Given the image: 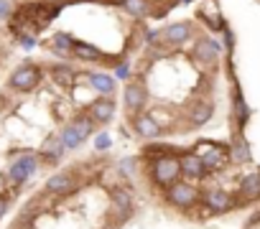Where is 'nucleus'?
<instances>
[{"label":"nucleus","mask_w":260,"mask_h":229,"mask_svg":"<svg viewBox=\"0 0 260 229\" xmlns=\"http://www.w3.org/2000/svg\"><path fill=\"white\" fill-rule=\"evenodd\" d=\"M148 176L151 181L158 186V188H169L171 183H176L181 178V161L176 153H169V156H161V158H153L151 166H148Z\"/></svg>","instance_id":"obj_1"},{"label":"nucleus","mask_w":260,"mask_h":229,"mask_svg":"<svg viewBox=\"0 0 260 229\" xmlns=\"http://www.w3.org/2000/svg\"><path fill=\"white\" fill-rule=\"evenodd\" d=\"M194 150L202 156L207 173H217V171H222V168H224V166L232 161V156H230V148H227V145H222V143L199 140V143L194 145Z\"/></svg>","instance_id":"obj_2"},{"label":"nucleus","mask_w":260,"mask_h":229,"mask_svg":"<svg viewBox=\"0 0 260 229\" xmlns=\"http://www.w3.org/2000/svg\"><path fill=\"white\" fill-rule=\"evenodd\" d=\"M166 201H169L171 206L181 209V211H189L191 206H197V204L202 201V194H199V188H197L194 183L179 178L176 183H171V186L166 188Z\"/></svg>","instance_id":"obj_3"},{"label":"nucleus","mask_w":260,"mask_h":229,"mask_svg":"<svg viewBox=\"0 0 260 229\" xmlns=\"http://www.w3.org/2000/svg\"><path fill=\"white\" fill-rule=\"evenodd\" d=\"M41 79H44L41 66H36V64H21V66L11 74L8 84H11V89H16V92H34V89L41 84Z\"/></svg>","instance_id":"obj_4"},{"label":"nucleus","mask_w":260,"mask_h":229,"mask_svg":"<svg viewBox=\"0 0 260 229\" xmlns=\"http://www.w3.org/2000/svg\"><path fill=\"white\" fill-rule=\"evenodd\" d=\"M39 161H41L39 153H23L21 158H16V161L11 163V168H8V181H11L13 186L26 183V181L39 171Z\"/></svg>","instance_id":"obj_5"},{"label":"nucleus","mask_w":260,"mask_h":229,"mask_svg":"<svg viewBox=\"0 0 260 229\" xmlns=\"http://www.w3.org/2000/svg\"><path fill=\"white\" fill-rule=\"evenodd\" d=\"M130 125H133V133H136L141 140H158L161 133H164L161 123L153 118L151 112H138V114H133V118H130Z\"/></svg>","instance_id":"obj_6"},{"label":"nucleus","mask_w":260,"mask_h":229,"mask_svg":"<svg viewBox=\"0 0 260 229\" xmlns=\"http://www.w3.org/2000/svg\"><path fill=\"white\" fill-rule=\"evenodd\" d=\"M191 36H194V23H189V21L169 23V26L161 28V44H166V46H171V49L184 46Z\"/></svg>","instance_id":"obj_7"},{"label":"nucleus","mask_w":260,"mask_h":229,"mask_svg":"<svg viewBox=\"0 0 260 229\" xmlns=\"http://www.w3.org/2000/svg\"><path fill=\"white\" fill-rule=\"evenodd\" d=\"M202 204L207 206L209 214H224V211L237 206V199L224 188H209V191L202 194Z\"/></svg>","instance_id":"obj_8"},{"label":"nucleus","mask_w":260,"mask_h":229,"mask_svg":"<svg viewBox=\"0 0 260 229\" xmlns=\"http://www.w3.org/2000/svg\"><path fill=\"white\" fill-rule=\"evenodd\" d=\"M122 97H125V109L130 112V118H133V114L143 112V107H146V102H148V89H146L143 82H130V84L125 87Z\"/></svg>","instance_id":"obj_9"},{"label":"nucleus","mask_w":260,"mask_h":229,"mask_svg":"<svg viewBox=\"0 0 260 229\" xmlns=\"http://www.w3.org/2000/svg\"><path fill=\"white\" fill-rule=\"evenodd\" d=\"M194 59L202 66H214L219 61V46L209 36H197L194 39Z\"/></svg>","instance_id":"obj_10"},{"label":"nucleus","mask_w":260,"mask_h":229,"mask_svg":"<svg viewBox=\"0 0 260 229\" xmlns=\"http://www.w3.org/2000/svg\"><path fill=\"white\" fill-rule=\"evenodd\" d=\"M179 161H181V176H184V178H189V181H202V178L207 176L204 161H202V156H199L197 150H184V153L179 156Z\"/></svg>","instance_id":"obj_11"},{"label":"nucleus","mask_w":260,"mask_h":229,"mask_svg":"<svg viewBox=\"0 0 260 229\" xmlns=\"http://www.w3.org/2000/svg\"><path fill=\"white\" fill-rule=\"evenodd\" d=\"M87 112H89V118L94 120V123H100V125H107V123H112V118H115V112H117V104H115V99H110V97H100V99H94L89 107H87Z\"/></svg>","instance_id":"obj_12"},{"label":"nucleus","mask_w":260,"mask_h":229,"mask_svg":"<svg viewBox=\"0 0 260 229\" xmlns=\"http://www.w3.org/2000/svg\"><path fill=\"white\" fill-rule=\"evenodd\" d=\"M197 18L209 28V31H222L224 28V18H222V11L217 8V0H204L197 11Z\"/></svg>","instance_id":"obj_13"},{"label":"nucleus","mask_w":260,"mask_h":229,"mask_svg":"<svg viewBox=\"0 0 260 229\" xmlns=\"http://www.w3.org/2000/svg\"><path fill=\"white\" fill-rule=\"evenodd\" d=\"M64 153H67V145L61 143L59 135H49V138L41 143V148H39L41 161H44V163H51V166H56V163L64 158Z\"/></svg>","instance_id":"obj_14"},{"label":"nucleus","mask_w":260,"mask_h":229,"mask_svg":"<svg viewBox=\"0 0 260 229\" xmlns=\"http://www.w3.org/2000/svg\"><path fill=\"white\" fill-rule=\"evenodd\" d=\"M74 191H77V178H74V173H69V171L54 173V176L46 181V194L67 196V194H74Z\"/></svg>","instance_id":"obj_15"},{"label":"nucleus","mask_w":260,"mask_h":229,"mask_svg":"<svg viewBox=\"0 0 260 229\" xmlns=\"http://www.w3.org/2000/svg\"><path fill=\"white\" fill-rule=\"evenodd\" d=\"M260 199V173H250L242 178L240 183V194H237V204H252Z\"/></svg>","instance_id":"obj_16"},{"label":"nucleus","mask_w":260,"mask_h":229,"mask_svg":"<svg viewBox=\"0 0 260 229\" xmlns=\"http://www.w3.org/2000/svg\"><path fill=\"white\" fill-rule=\"evenodd\" d=\"M153 3L156 0H120V6L127 16H133L136 21H143L153 13Z\"/></svg>","instance_id":"obj_17"},{"label":"nucleus","mask_w":260,"mask_h":229,"mask_svg":"<svg viewBox=\"0 0 260 229\" xmlns=\"http://www.w3.org/2000/svg\"><path fill=\"white\" fill-rule=\"evenodd\" d=\"M89 87L97 92V94H105V97H112L115 94V77L110 74H102V71H94V74H84Z\"/></svg>","instance_id":"obj_18"},{"label":"nucleus","mask_w":260,"mask_h":229,"mask_svg":"<svg viewBox=\"0 0 260 229\" xmlns=\"http://www.w3.org/2000/svg\"><path fill=\"white\" fill-rule=\"evenodd\" d=\"M212 114H214V104L209 99H197L189 118H191V125H204V123H209Z\"/></svg>","instance_id":"obj_19"},{"label":"nucleus","mask_w":260,"mask_h":229,"mask_svg":"<svg viewBox=\"0 0 260 229\" xmlns=\"http://www.w3.org/2000/svg\"><path fill=\"white\" fill-rule=\"evenodd\" d=\"M112 209H115V214L120 216V221H125V219L130 216V211H133L130 194L122 191V188H115V191H112Z\"/></svg>","instance_id":"obj_20"},{"label":"nucleus","mask_w":260,"mask_h":229,"mask_svg":"<svg viewBox=\"0 0 260 229\" xmlns=\"http://www.w3.org/2000/svg\"><path fill=\"white\" fill-rule=\"evenodd\" d=\"M59 138H61V143L67 145V150H77V148L84 143V135L79 133V128H77L74 123H67V125L61 128Z\"/></svg>","instance_id":"obj_21"},{"label":"nucleus","mask_w":260,"mask_h":229,"mask_svg":"<svg viewBox=\"0 0 260 229\" xmlns=\"http://www.w3.org/2000/svg\"><path fill=\"white\" fill-rule=\"evenodd\" d=\"M79 61H89V64H94V61H102V51L97 49V46H92V44H84V41H77L74 44V51H72Z\"/></svg>","instance_id":"obj_22"},{"label":"nucleus","mask_w":260,"mask_h":229,"mask_svg":"<svg viewBox=\"0 0 260 229\" xmlns=\"http://www.w3.org/2000/svg\"><path fill=\"white\" fill-rule=\"evenodd\" d=\"M74 39L69 36V33H64V31H59V33H54V39H51V49L59 54V56H64V54H72L74 51Z\"/></svg>","instance_id":"obj_23"},{"label":"nucleus","mask_w":260,"mask_h":229,"mask_svg":"<svg viewBox=\"0 0 260 229\" xmlns=\"http://www.w3.org/2000/svg\"><path fill=\"white\" fill-rule=\"evenodd\" d=\"M230 156H232V163H247L250 161V145L245 138H235L232 145H230Z\"/></svg>","instance_id":"obj_24"},{"label":"nucleus","mask_w":260,"mask_h":229,"mask_svg":"<svg viewBox=\"0 0 260 229\" xmlns=\"http://www.w3.org/2000/svg\"><path fill=\"white\" fill-rule=\"evenodd\" d=\"M169 153H176V156H181L184 150H179V148H171V145H164V143H153V140H151V145H146V148H143V156H146L148 161H153V158H161V156H169Z\"/></svg>","instance_id":"obj_25"},{"label":"nucleus","mask_w":260,"mask_h":229,"mask_svg":"<svg viewBox=\"0 0 260 229\" xmlns=\"http://www.w3.org/2000/svg\"><path fill=\"white\" fill-rule=\"evenodd\" d=\"M235 118H237V123H240V125H245V123H247V118H250V107H247V102H245L242 92L237 89V84H235Z\"/></svg>","instance_id":"obj_26"},{"label":"nucleus","mask_w":260,"mask_h":229,"mask_svg":"<svg viewBox=\"0 0 260 229\" xmlns=\"http://www.w3.org/2000/svg\"><path fill=\"white\" fill-rule=\"evenodd\" d=\"M122 178H125V173H122V168H110V171H105L102 173V183L107 186V188H120V183H122Z\"/></svg>","instance_id":"obj_27"},{"label":"nucleus","mask_w":260,"mask_h":229,"mask_svg":"<svg viewBox=\"0 0 260 229\" xmlns=\"http://www.w3.org/2000/svg\"><path fill=\"white\" fill-rule=\"evenodd\" d=\"M51 77H54L56 82L69 84L72 77H74V71H72V66H67V64H56V66H51Z\"/></svg>","instance_id":"obj_28"},{"label":"nucleus","mask_w":260,"mask_h":229,"mask_svg":"<svg viewBox=\"0 0 260 229\" xmlns=\"http://www.w3.org/2000/svg\"><path fill=\"white\" fill-rule=\"evenodd\" d=\"M112 148V138L107 135V133H100V135H94V150L97 153H102V150H110Z\"/></svg>","instance_id":"obj_29"},{"label":"nucleus","mask_w":260,"mask_h":229,"mask_svg":"<svg viewBox=\"0 0 260 229\" xmlns=\"http://www.w3.org/2000/svg\"><path fill=\"white\" fill-rule=\"evenodd\" d=\"M11 201H13V196L6 191V194H0V219H3L6 214H8V209H11Z\"/></svg>","instance_id":"obj_30"},{"label":"nucleus","mask_w":260,"mask_h":229,"mask_svg":"<svg viewBox=\"0 0 260 229\" xmlns=\"http://www.w3.org/2000/svg\"><path fill=\"white\" fill-rule=\"evenodd\" d=\"M222 36H224V46H227V51H232L235 49V33H232V28L224 23V28H222Z\"/></svg>","instance_id":"obj_31"},{"label":"nucleus","mask_w":260,"mask_h":229,"mask_svg":"<svg viewBox=\"0 0 260 229\" xmlns=\"http://www.w3.org/2000/svg\"><path fill=\"white\" fill-rule=\"evenodd\" d=\"M115 77H117V79H127V77H130V64H127V61H120V64L115 66Z\"/></svg>","instance_id":"obj_32"},{"label":"nucleus","mask_w":260,"mask_h":229,"mask_svg":"<svg viewBox=\"0 0 260 229\" xmlns=\"http://www.w3.org/2000/svg\"><path fill=\"white\" fill-rule=\"evenodd\" d=\"M13 16V6H11V0H0V18H8Z\"/></svg>","instance_id":"obj_33"},{"label":"nucleus","mask_w":260,"mask_h":229,"mask_svg":"<svg viewBox=\"0 0 260 229\" xmlns=\"http://www.w3.org/2000/svg\"><path fill=\"white\" fill-rule=\"evenodd\" d=\"M18 41H21V46H23V49H34V46H36V39H34V36H28V33H26V36H18Z\"/></svg>","instance_id":"obj_34"},{"label":"nucleus","mask_w":260,"mask_h":229,"mask_svg":"<svg viewBox=\"0 0 260 229\" xmlns=\"http://www.w3.org/2000/svg\"><path fill=\"white\" fill-rule=\"evenodd\" d=\"M189 3H194V0H181V6H189Z\"/></svg>","instance_id":"obj_35"}]
</instances>
